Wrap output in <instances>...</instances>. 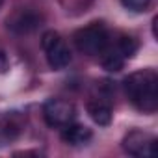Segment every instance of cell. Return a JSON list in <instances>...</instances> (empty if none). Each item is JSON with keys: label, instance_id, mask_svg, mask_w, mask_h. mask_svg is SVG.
<instances>
[{"label": "cell", "instance_id": "8fae6325", "mask_svg": "<svg viewBox=\"0 0 158 158\" xmlns=\"http://www.w3.org/2000/svg\"><path fill=\"white\" fill-rule=\"evenodd\" d=\"M152 0H121V4L128 10V11H134V13H143L149 10Z\"/></svg>", "mask_w": 158, "mask_h": 158}, {"label": "cell", "instance_id": "ba28073f", "mask_svg": "<svg viewBox=\"0 0 158 158\" xmlns=\"http://www.w3.org/2000/svg\"><path fill=\"white\" fill-rule=\"evenodd\" d=\"M88 114L99 127H108L112 123V108L104 101H89L88 102Z\"/></svg>", "mask_w": 158, "mask_h": 158}, {"label": "cell", "instance_id": "7a4b0ae2", "mask_svg": "<svg viewBox=\"0 0 158 158\" xmlns=\"http://www.w3.org/2000/svg\"><path fill=\"white\" fill-rule=\"evenodd\" d=\"M74 47L78 52H82L86 56H99L102 54L108 45H110V34L101 23H91L80 30H76L73 35Z\"/></svg>", "mask_w": 158, "mask_h": 158}, {"label": "cell", "instance_id": "8992f818", "mask_svg": "<svg viewBox=\"0 0 158 158\" xmlns=\"http://www.w3.org/2000/svg\"><path fill=\"white\" fill-rule=\"evenodd\" d=\"M43 24V15L35 10H19L17 13H13L10 19H8V28L13 32V34H19V35H26V34H32L35 32L39 26Z\"/></svg>", "mask_w": 158, "mask_h": 158}, {"label": "cell", "instance_id": "7c38bea8", "mask_svg": "<svg viewBox=\"0 0 158 158\" xmlns=\"http://www.w3.org/2000/svg\"><path fill=\"white\" fill-rule=\"evenodd\" d=\"M6 67H8V63H6V56L0 52V71H6Z\"/></svg>", "mask_w": 158, "mask_h": 158}, {"label": "cell", "instance_id": "277c9868", "mask_svg": "<svg viewBox=\"0 0 158 158\" xmlns=\"http://www.w3.org/2000/svg\"><path fill=\"white\" fill-rule=\"evenodd\" d=\"M76 115L74 104L63 99H48L43 104V119L50 128H63L73 123Z\"/></svg>", "mask_w": 158, "mask_h": 158}, {"label": "cell", "instance_id": "9c48e42d", "mask_svg": "<svg viewBox=\"0 0 158 158\" xmlns=\"http://www.w3.org/2000/svg\"><path fill=\"white\" fill-rule=\"evenodd\" d=\"M101 63H102V69H106L108 73H117V71L123 69L125 58L117 52V48H106V50L102 52Z\"/></svg>", "mask_w": 158, "mask_h": 158}, {"label": "cell", "instance_id": "6da1fadb", "mask_svg": "<svg viewBox=\"0 0 158 158\" xmlns=\"http://www.w3.org/2000/svg\"><path fill=\"white\" fill-rule=\"evenodd\" d=\"M123 86L130 104L136 110L143 114H154L158 110V76L152 69L128 74Z\"/></svg>", "mask_w": 158, "mask_h": 158}, {"label": "cell", "instance_id": "5b68a950", "mask_svg": "<svg viewBox=\"0 0 158 158\" xmlns=\"http://www.w3.org/2000/svg\"><path fill=\"white\" fill-rule=\"evenodd\" d=\"M154 145H156L154 136L145 132V130H139V128H134V130L127 132L125 138H123L125 152L130 154V156H138V158L152 156L154 154Z\"/></svg>", "mask_w": 158, "mask_h": 158}, {"label": "cell", "instance_id": "3957f363", "mask_svg": "<svg viewBox=\"0 0 158 158\" xmlns=\"http://www.w3.org/2000/svg\"><path fill=\"white\" fill-rule=\"evenodd\" d=\"M41 47L45 50L48 65L54 71H61L71 63V50H69L65 39L58 32H54V30L45 32L41 35Z\"/></svg>", "mask_w": 158, "mask_h": 158}, {"label": "cell", "instance_id": "30bf717a", "mask_svg": "<svg viewBox=\"0 0 158 158\" xmlns=\"http://www.w3.org/2000/svg\"><path fill=\"white\" fill-rule=\"evenodd\" d=\"M115 48H117V52H119L125 60H128V58H134V56H136V52H138V48H139V43H138V39L132 37V35H121Z\"/></svg>", "mask_w": 158, "mask_h": 158}, {"label": "cell", "instance_id": "4fadbf2b", "mask_svg": "<svg viewBox=\"0 0 158 158\" xmlns=\"http://www.w3.org/2000/svg\"><path fill=\"white\" fill-rule=\"evenodd\" d=\"M2 4H4V0H0V6H2Z\"/></svg>", "mask_w": 158, "mask_h": 158}, {"label": "cell", "instance_id": "52a82bcc", "mask_svg": "<svg viewBox=\"0 0 158 158\" xmlns=\"http://www.w3.org/2000/svg\"><path fill=\"white\" fill-rule=\"evenodd\" d=\"M93 138V132L91 128L80 125V123H69L61 128V139L71 145V147H78V145H86L89 139Z\"/></svg>", "mask_w": 158, "mask_h": 158}]
</instances>
